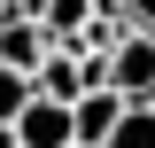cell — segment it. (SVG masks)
I'll return each mask as SVG.
<instances>
[{
  "instance_id": "6da1fadb",
  "label": "cell",
  "mask_w": 155,
  "mask_h": 148,
  "mask_svg": "<svg viewBox=\"0 0 155 148\" xmlns=\"http://www.w3.org/2000/svg\"><path fill=\"white\" fill-rule=\"evenodd\" d=\"M93 70H101V86H109L124 109H155V39H140V31H132L109 62H93Z\"/></svg>"
},
{
  "instance_id": "7a4b0ae2",
  "label": "cell",
  "mask_w": 155,
  "mask_h": 148,
  "mask_svg": "<svg viewBox=\"0 0 155 148\" xmlns=\"http://www.w3.org/2000/svg\"><path fill=\"white\" fill-rule=\"evenodd\" d=\"M8 132H16V148H78V140H70V109L39 101V93L23 101V117H16Z\"/></svg>"
},
{
  "instance_id": "3957f363",
  "label": "cell",
  "mask_w": 155,
  "mask_h": 148,
  "mask_svg": "<svg viewBox=\"0 0 155 148\" xmlns=\"http://www.w3.org/2000/svg\"><path fill=\"white\" fill-rule=\"evenodd\" d=\"M47 55H54V39L39 31L31 16H16L8 31H0V70H16V78H31V70H39Z\"/></svg>"
},
{
  "instance_id": "277c9868",
  "label": "cell",
  "mask_w": 155,
  "mask_h": 148,
  "mask_svg": "<svg viewBox=\"0 0 155 148\" xmlns=\"http://www.w3.org/2000/svg\"><path fill=\"white\" fill-rule=\"evenodd\" d=\"M116 117H124V101H116L109 86H93V93L70 109V140H78V148H101V140L116 132Z\"/></svg>"
},
{
  "instance_id": "5b68a950",
  "label": "cell",
  "mask_w": 155,
  "mask_h": 148,
  "mask_svg": "<svg viewBox=\"0 0 155 148\" xmlns=\"http://www.w3.org/2000/svg\"><path fill=\"white\" fill-rule=\"evenodd\" d=\"M101 148H155V109H124L116 132H109Z\"/></svg>"
},
{
  "instance_id": "8992f818",
  "label": "cell",
  "mask_w": 155,
  "mask_h": 148,
  "mask_svg": "<svg viewBox=\"0 0 155 148\" xmlns=\"http://www.w3.org/2000/svg\"><path fill=\"white\" fill-rule=\"evenodd\" d=\"M23 101H31V78L0 70V125H16V117H23Z\"/></svg>"
},
{
  "instance_id": "52a82bcc",
  "label": "cell",
  "mask_w": 155,
  "mask_h": 148,
  "mask_svg": "<svg viewBox=\"0 0 155 148\" xmlns=\"http://www.w3.org/2000/svg\"><path fill=\"white\" fill-rule=\"evenodd\" d=\"M116 16L132 23V31H140V39H155V0H116Z\"/></svg>"
},
{
  "instance_id": "ba28073f",
  "label": "cell",
  "mask_w": 155,
  "mask_h": 148,
  "mask_svg": "<svg viewBox=\"0 0 155 148\" xmlns=\"http://www.w3.org/2000/svg\"><path fill=\"white\" fill-rule=\"evenodd\" d=\"M0 148H16V132H8V125H0Z\"/></svg>"
}]
</instances>
